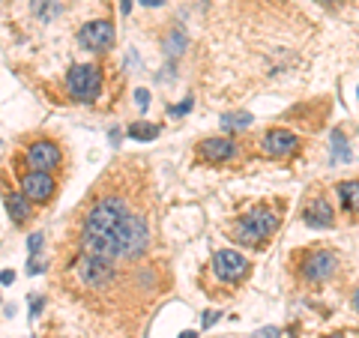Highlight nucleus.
I'll return each mask as SVG.
<instances>
[{"label": "nucleus", "instance_id": "obj_23", "mask_svg": "<svg viewBox=\"0 0 359 338\" xmlns=\"http://www.w3.org/2000/svg\"><path fill=\"white\" fill-rule=\"evenodd\" d=\"M189 108H192V99H186V102H183V105H177V108H171V114H174V117H180V114H186V111H189Z\"/></svg>", "mask_w": 359, "mask_h": 338}, {"label": "nucleus", "instance_id": "obj_31", "mask_svg": "<svg viewBox=\"0 0 359 338\" xmlns=\"http://www.w3.org/2000/svg\"><path fill=\"white\" fill-rule=\"evenodd\" d=\"M327 338H341V335H327Z\"/></svg>", "mask_w": 359, "mask_h": 338}, {"label": "nucleus", "instance_id": "obj_25", "mask_svg": "<svg viewBox=\"0 0 359 338\" xmlns=\"http://www.w3.org/2000/svg\"><path fill=\"white\" fill-rule=\"evenodd\" d=\"M13 278H15L13 269H4V273H0V281H4V285H13Z\"/></svg>", "mask_w": 359, "mask_h": 338}, {"label": "nucleus", "instance_id": "obj_22", "mask_svg": "<svg viewBox=\"0 0 359 338\" xmlns=\"http://www.w3.org/2000/svg\"><path fill=\"white\" fill-rule=\"evenodd\" d=\"M219 318H222V314H219V311H207V314H204V318H201V326H204V330H210V326H212V323H219Z\"/></svg>", "mask_w": 359, "mask_h": 338}, {"label": "nucleus", "instance_id": "obj_8", "mask_svg": "<svg viewBox=\"0 0 359 338\" xmlns=\"http://www.w3.org/2000/svg\"><path fill=\"white\" fill-rule=\"evenodd\" d=\"M335 255L332 252H309L306 257H302V264H299V273L306 281H311V285H323V281H330L332 273H335Z\"/></svg>", "mask_w": 359, "mask_h": 338}, {"label": "nucleus", "instance_id": "obj_14", "mask_svg": "<svg viewBox=\"0 0 359 338\" xmlns=\"http://www.w3.org/2000/svg\"><path fill=\"white\" fill-rule=\"evenodd\" d=\"M30 9H33V15H36L42 25H51V21L60 15L63 6H60V0H33Z\"/></svg>", "mask_w": 359, "mask_h": 338}, {"label": "nucleus", "instance_id": "obj_10", "mask_svg": "<svg viewBox=\"0 0 359 338\" xmlns=\"http://www.w3.org/2000/svg\"><path fill=\"white\" fill-rule=\"evenodd\" d=\"M299 138L290 129H269L264 138H261V153L264 156H273V159H285L297 150Z\"/></svg>", "mask_w": 359, "mask_h": 338}, {"label": "nucleus", "instance_id": "obj_5", "mask_svg": "<svg viewBox=\"0 0 359 338\" xmlns=\"http://www.w3.org/2000/svg\"><path fill=\"white\" fill-rule=\"evenodd\" d=\"M21 162H25V168H30V171L51 174V171H57V168L63 165V150H60L57 141L36 138V141H30L25 147V153H21Z\"/></svg>", "mask_w": 359, "mask_h": 338}, {"label": "nucleus", "instance_id": "obj_20", "mask_svg": "<svg viewBox=\"0 0 359 338\" xmlns=\"http://www.w3.org/2000/svg\"><path fill=\"white\" fill-rule=\"evenodd\" d=\"M255 338H282V332L276 330V326H264V330H257Z\"/></svg>", "mask_w": 359, "mask_h": 338}, {"label": "nucleus", "instance_id": "obj_26", "mask_svg": "<svg viewBox=\"0 0 359 338\" xmlns=\"http://www.w3.org/2000/svg\"><path fill=\"white\" fill-rule=\"evenodd\" d=\"M144 6H162V0H141Z\"/></svg>", "mask_w": 359, "mask_h": 338}, {"label": "nucleus", "instance_id": "obj_12", "mask_svg": "<svg viewBox=\"0 0 359 338\" xmlns=\"http://www.w3.org/2000/svg\"><path fill=\"white\" fill-rule=\"evenodd\" d=\"M198 153L204 156L207 162H228L237 156V144L231 138H207V141H201Z\"/></svg>", "mask_w": 359, "mask_h": 338}, {"label": "nucleus", "instance_id": "obj_15", "mask_svg": "<svg viewBox=\"0 0 359 338\" xmlns=\"http://www.w3.org/2000/svg\"><path fill=\"white\" fill-rule=\"evenodd\" d=\"M339 198L344 210H359V180L353 183H339Z\"/></svg>", "mask_w": 359, "mask_h": 338}, {"label": "nucleus", "instance_id": "obj_29", "mask_svg": "<svg viewBox=\"0 0 359 338\" xmlns=\"http://www.w3.org/2000/svg\"><path fill=\"white\" fill-rule=\"evenodd\" d=\"M353 309L359 311V290H356V294H353Z\"/></svg>", "mask_w": 359, "mask_h": 338}, {"label": "nucleus", "instance_id": "obj_9", "mask_svg": "<svg viewBox=\"0 0 359 338\" xmlns=\"http://www.w3.org/2000/svg\"><path fill=\"white\" fill-rule=\"evenodd\" d=\"M78 42L90 51H108L114 45V25L111 21H90L78 30Z\"/></svg>", "mask_w": 359, "mask_h": 338}, {"label": "nucleus", "instance_id": "obj_4", "mask_svg": "<svg viewBox=\"0 0 359 338\" xmlns=\"http://www.w3.org/2000/svg\"><path fill=\"white\" fill-rule=\"evenodd\" d=\"M72 269H75V278L81 281V288H87V290H105L111 281H114V261H108L102 255L84 252Z\"/></svg>", "mask_w": 359, "mask_h": 338}, {"label": "nucleus", "instance_id": "obj_28", "mask_svg": "<svg viewBox=\"0 0 359 338\" xmlns=\"http://www.w3.org/2000/svg\"><path fill=\"white\" fill-rule=\"evenodd\" d=\"M180 338H198V332H192V330H189V332H183Z\"/></svg>", "mask_w": 359, "mask_h": 338}, {"label": "nucleus", "instance_id": "obj_16", "mask_svg": "<svg viewBox=\"0 0 359 338\" xmlns=\"http://www.w3.org/2000/svg\"><path fill=\"white\" fill-rule=\"evenodd\" d=\"M252 126V114L245 111H237V114H224L222 117V129L224 132H240V129H249Z\"/></svg>", "mask_w": 359, "mask_h": 338}, {"label": "nucleus", "instance_id": "obj_7", "mask_svg": "<svg viewBox=\"0 0 359 338\" xmlns=\"http://www.w3.org/2000/svg\"><path fill=\"white\" fill-rule=\"evenodd\" d=\"M212 273L219 276V281L237 285V281H243L245 273H249V261L233 249H222V252H216V257H212Z\"/></svg>", "mask_w": 359, "mask_h": 338}, {"label": "nucleus", "instance_id": "obj_1", "mask_svg": "<svg viewBox=\"0 0 359 338\" xmlns=\"http://www.w3.org/2000/svg\"><path fill=\"white\" fill-rule=\"evenodd\" d=\"M153 240L147 212L132 204L123 189L96 186L93 201L81 219V249L90 255H102L108 261H138Z\"/></svg>", "mask_w": 359, "mask_h": 338}, {"label": "nucleus", "instance_id": "obj_27", "mask_svg": "<svg viewBox=\"0 0 359 338\" xmlns=\"http://www.w3.org/2000/svg\"><path fill=\"white\" fill-rule=\"evenodd\" d=\"M129 9H132V0H123V15H129Z\"/></svg>", "mask_w": 359, "mask_h": 338}, {"label": "nucleus", "instance_id": "obj_24", "mask_svg": "<svg viewBox=\"0 0 359 338\" xmlns=\"http://www.w3.org/2000/svg\"><path fill=\"white\" fill-rule=\"evenodd\" d=\"M27 245H30V252H36V249H39V245H42V236H39V234H33V236H30V240H27Z\"/></svg>", "mask_w": 359, "mask_h": 338}, {"label": "nucleus", "instance_id": "obj_21", "mask_svg": "<svg viewBox=\"0 0 359 338\" xmlns=\"http://www.w3.org/2000/svg\"><path fill=\"white\" fill-rule=\"evenodd\" d=\"M135 102H138V108L144 111L150 105V93H147V90H135Z\"/></svg>", "mask_w": 359, "mask_h": 338}, {"label": "nucleus", "instance_id": "obj_19", "mask_svg": "<svg viewBox=\"0 0 359 338\" xmlns=\"http://www.w3.org/2000/svg\"><path fill=\"white\" fill-rule=\"evenodd\" d=\"M165 48H168V54H171V58H174V54H180V51L186 48V33L180 30V27H174L171 36L165 39Z\"/></svg>", "mask_w": 359, "mask_h": 338}, {"label": "nucleus", "instance_id": "obj_17", "mask_svg": "<svg viewBox=\"0 0 359 338\" xmlns=\"http://www.w3.org/2000/svg\"><path fill=\"white\" fill-rule=\"evenodd\" d=\"M156 135H159V126H153V123H132L129 126V138L135 141H156Z\"/></svg>", "mask_w": 359, "mask_h": 338}, {"label": "nucleus", "instance_id": "obj_3", "mask_svg": "<svg viewBox=\"0 0 359 338\" xmlns=\"http://www.w3.org/2000/svg\"><path fill=\"white\" fill-rule=\"evenodd\" d=\"M66 93H69L75 102H96L99 93H102V69L93 63H81L72 66L66 72Z\"/></svg>", "mask_w": 359, "mask_h": 338}, {"label": "nucleus", "instance_id": "obj_30", "mask_svg": "<svg viewBox=\"0 0 359 338\" xmlns=\"http://www.w3.org/2000/svg\"><path fill=\"white\" fill-rule=\"evenodd\" d=\"M318 4H330V0H318Z\"/></svg>", "mask_w": 359, "mask_h": 338}, {"label": "nucleus", "instance_id": "obj_32", "mask_svg": "<svg viewBox=\"0 0 359 338\" xmlns=\"http://www.w3.org/2000/svg\"><path fill=\"white\" fill-rule=\"evenodd\" d=\"M356 96H359V90H356Z\"/></svg>", "mask_w": 359, "mask_h": 338}, {"label": "nucleus", "instance_id": "obj_13", "mask_svg": "<svg viewBox=\"0 0 359 338\" xmlns=\"http://www.w3.org/2000/svg\"><path fill=\"white\" fill-rule=\"evenodd\" d=\"M302 219H306L309 228H332V224H335V219H332V207H330L323 198L311 201V204L306 207V212H302Z\"/></svg>", "mask_w": 359, "mask_h": 338}, {"label": "nucleus", "instance_id": "obj_2", "mask_svg": "<svg viewBox=\"0 0 359 338\" xmlns=\"http://www.w3.org/2000/svg\"><path fill=\"white\" fill-rule=\"evenodd\" d=\"M278 224H282V216H278L276 210L269 207H257L252 212H245V216L237 222V243L243 245H252V243H261L266 236H273L278 231Z\"/></svg>", "mask_w": 359, "mask_h": 338}, {"label": "nucleus", "instance_id": "obj_6", "mask_svg": "<svg viewBox=\"0 0 359 338\" xmlns=\"http://www.w3.org/2000/svg\"><path fill=\"white\" fill-rule=\"evenodd\" d=\"M18 186L21 195H25L30 204H51L54 195H57V183H54L51 174L45 171H30V168H18Z\"/></svg>", "mask_w": 359, "mask_h": 338}, {"label": "nucleus", "instance_id": "obj_11", "mask_svg": "<svg viewBox=\"0 0 359 338\" xmlns=\"http://www.w3.org/2000/svg\"><path fill=\"white\" fill-rule=\"evenodd\" d=\"M4 201H6V212H9V219H13L15 224H18V228H21V224H27L30 222V216H33V204H30V201L25 198V195H21V189L15 191V189H4Z\"/></svg>", "mask_w": 359, "mask_h": 338}, {"label": "nucleus", "instance_id": "obj_18", "mask_svg": "<svg viewBox=\"0 0 359 338\" xmlns=\"http://www.w3.org/2000/svg\"><path fill=\"white\" fill-rule=\"evenodd\" d=\"M351 159V147L344 144V132L335 129L332 132V162H347Z\"/></svg>", "mask_w": 359, "mask_h": 338}]
</instances>
